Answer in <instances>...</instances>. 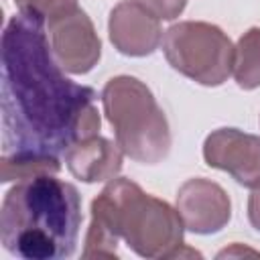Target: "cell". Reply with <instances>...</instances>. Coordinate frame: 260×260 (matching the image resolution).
I'll list each match as a JSON object with an SVG mask.
<instances>
[{
	"label": "cell",
	"instance_id": "obj_7",
	"mask_svg": "<svg viewBox=\"0 0 260 260\" xmlns=\"http://www.w3.org/2000/svg\"><path fill=\"white\" fill-rule=\"evenodd\" d=\"M203 158L207 167L228 173L242 187H260V136L217 128L203 142Z\"/></svg>",
	"mask_w": 260,
	"mask_h": 260
},
{
	"label": "cell",
	"instance_id": "obj_2",
	"mask_svg": "<svg viewBox=\"0 0 260 260\" xmlns=\"http://www.w3.org/2000/svg\"><path fill=\"white\" fill-rule=\"evenodd\" d=\"M83 258H118V240L140 258H173L185 244V225L165 199L144 193L126 177H114L91 201Z\"/></svg>",
	"mask_w": 260,
	"mask_h": 260
},
{
	"label": "cell",
	"instance_id": "obj_4",
	"mask_svg": "<svg viewBox=\"0 0 260 260\" xmlns=\"http://www.w3.org/2000/svg\"><path fill=\"white\" fill-rule=\"evenodd\" d=\"M102 106L126 156L156 165L171 152V128L150 87L132 75L112 77L102 91Z\"/></svg>",
	"mask_w": 260,
	"mask_h": 260
},
{
	"label": "cell",
	"instance_id": "obj_14",
	"mask_svg": "<svg viewBox=\"0 0 260 260\" xmlns=\"http://www.w3.org/2000/svg\"><path fill=\"white\" fill-rule=\"evenodd\" d=\"M158 20H175L187 6L189 0H136Z\"/></svg>",
	"mask_w": 260,
	"mask_h": 260
},
{
	"label": "cell",
	"instance_id": "obj_13",
	"mask_svg": "<svg viewBox=\"0 0 260 260\" xmlns=\"http://www.w3.org/2000/svg\"><path fill=\"white\" fill-rule=\"evenodd\" d=\"M14 4L18 12L41 18L47 24L77 10V0H14Z\"/></svg>",
	"mask_w": 260,
	"mask_h": 260
},
{
	"label": "cell",
	"instance_id": "obj_6",
	"mask_svg": "<svg viewBox=\"0 0 260 260\" xmlns=\"http://www.w3.org/2000/svg\"><path fill=\"white\" fill-rule=\"evenodd\" d=\"M49 43L55 61L71 75L89 73L102 57V41L81 8L49 22Z\"/></svg>",
	"mask_w": 260,
	"mask_h": 260
},
{
	"label": "cell",
	"instance_id": "obj_9",
	"mask_svg": "<svg viewBox=\"0 0 260 260\" xmlns=\"http://www.w3.org/2000/svg\"><path fill=\"white\" fill-rule=\"evenodd\" d=\"M108 37L114 49L126 57L152 55L160 41V20L136 0H122L110 10Z\"/></svg>",
	"mask_w": 260,
	"mask_h": 260
},
{
	"label": "cell",
	"instance_id": "obj_3",
	"mask_svg": "<svg viewBox=\"0 0 260 260\" xmlns=\"http://www.w3.org/2000/svg\"><path fill=\"white\" fill-rule=\"evenodd\" d=\"M81 228L79 191L55 175L16 181L2 199L0 242L24 260H57L75 252Z\"/></svg>",
	"mask_w": 260,
	"mask_h": 260
},
{
	"label": "cell",
	"instance_id": "obj_5",
	"mask_svg": "<svg viewBox=\"0 0 260 260\" xmlns=\"http://www.w3.org/2000/svg\"><path fill=\"white\" fill-rule=\"evenodd\" d=\"M162 53L175 71L205 87H217L232 75L234 45L211 22L183 20L169 26L162 35Z\"/></svg>",
	"mask_w": 260,
	"mask_h": 260
},
{
	"label": "cell",
	"instance_id": "obj_15",
	"mask_svg": "<svg viewBox=\"0 0 260 260\" xmlns=\"http://www.w3.org/2000/svg\"><path fill=\"white\" fill-rule=\"evenodd\" d=\"M248 219H250L252 228L260 232V187L252 189V193L248 197Z\"/></svg>",
	"mask_w": 260,
	"mask_h": 260
},
{
	"label": "cell",
	"instance_id": "obj_10",
	"mask_svg": "<svg viewBox=\"0 0 260 260\" xmlns=\"http://www.w3.org/2000/svg\"><path fill=\"white\" fill-rule=\"evenodd\" d=\"M124 152L118 142L100 134L77 140L65 150V165L69 173L83 183L112 181L122 171Z\"/></svg>",
	"mask_w": 260,
	"mask_h": 260
},
{
	"label": "cell",
	"instance_id": "obj_8",
	"mask_svg": "<svg viewBox=\"0 0 260 260\" xmlns=\"http://www.w3.org/2000/svg\"><path fill=\"white\" fill-rule=\"evenodd\" d=\"M177 211L185 230L197 236H211L230 223L232 201L225 189L215 181L193 177L177 191Z\"/></svg>",
	"mask_w": 260,
	"mask_h": 260
},
{
	"label": "cell",
	"instance_id": "obj_12",
	"mask_svg": "<svg viewBox=\"0 0 260 260\" xmlns=\"http://www.w3.org/2000/svg\"><path fill=\"white\" fill-rule=\"evenodd\" d=\"M61 169L57 156L47 154H2L0 181H24L39 175H57Z\"/></svg>",
	"mask_w": 260,
	"mask_h": 260
},
{
	"label": "cell",
	"instance_id": "obj_1",
	"mask_svg": "<svg viewBox=\"0 0 260 260\" xmlns=\"http://www.w3.org/2000/svg\"><path fill=\"white\" fill-rule=\"evenodd\" d=\"M95 91L65 77L41 18L14 14L2 32V154L57 156L102 126Z\"/></svg>",
	"mask_w": 260,
	"mask_h": 260
},
{
	"label": "cell",
	"instance_id": "obj_11",
	"mask_svg": "<svg viewBox=\"0 0 260 260\" xmlns=\"http://www.w3.org/2000/svg\"><path fill=\"white\" fill-rule=\"evenodd\" d=\"M236 83L250 91L260 87V28H248L234 47V67Z\"/></svg>",
	"mask_w": 260,
	"mask_h": 260
}]
</instances>
